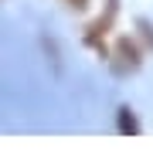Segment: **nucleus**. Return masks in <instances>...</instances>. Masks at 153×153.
Listing matches in <instances>:
<instances>
[{
    "instance_id": "4",
    "label": "nucleus",
    "mask_w": 153,
    "mask_h": 153,
    "mask_svg": "<svg viewBox=\"0 0 153 153\" xmlns=\"http://www.w3.org/2000/svg\"><path fill=\"white\" fill-rule=\"evenodd\" d=\"M140 31H143V38H146V41L153 44V27H150V24H146V21H140Z\"/></svg>"
},
{
    "instance_id": "3",
    "label": "nucleus",
    "mask_w": 153,
    "mask_h": 153,
    "mask_svg": "<svg viewBox=\"0 0 153 153\" xmlns=\"http://www.w3.org/2000/svg\"><path fill=\"white\" fill-rule=\"evenodd\" d=\"M61 4H65L68 10H75V14H85L88 7H92V0H61Z\"/></svg>"
},
{
    "instance_id": "2",
    "label": "nucleus",
    "mask_w": 153,
    "mask_h": 153,
    "mask_svg": "<svg viewBox=\"0 0 153 153\" xmlns=\"http://www.w3.org/2000/svg\"><path fill=\"white\" fill-rule=\"evenodd\" d=\"M116 129L123 133V136H140V123H136V116H133L129 105H119V119H116Z\"/></svg>"
},
{
    "instance_id": "1",
    "label": "nucleus",
    "mask_w": 153,
    "mask_h": 153,
    "mask_svg": "<svg viewBox=\"0 0 153 153\" xmlns=\"http://www.w3.org/2000/svg\"><path fill=\"white\" fill-rule=\"evenodd\" d=\"M112 65H116V71H136L140 65H143V58H140V44L133 41V38H116V44H112Z\"/></svg>"
}]
</instances>
